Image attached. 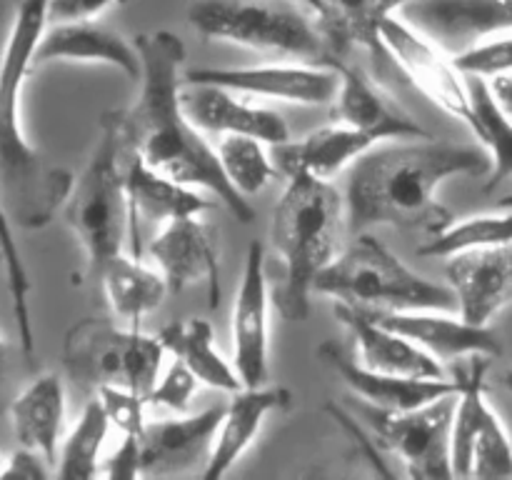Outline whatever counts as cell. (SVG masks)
Here are the masks:
<instances>
[{
    "mask_svg": "<svg viewBox=\"0 0 512 480\" xmlns=\"http://www.w3.org/2000/svg\"><path fill=\"white\" fill-rule=\"evenodd\" d=\"M490 155L483 145L455 140H380L348 168L345 228L350 235L373 228L418 230L435 235L453 223L438 200L450 178H488Z\"/></svg>",
    "mask_w": 512,
    "mask_h": 480,
    "instance_id": "6da1fadb",
    "label": "cell"
},
{
    "mask_svg": "<svg viewBox=\"0 0 512 480\" xmlns=\"http://www.w3.org/2000/svg\"><path fill=\"white\" fill-rule=\"evenodd\" d=\"M140 53V90L130 108L120 110V138L128 153L140 155L150 168L190 188L208 190L243 225L255 220V208L238 193L220 168L218 153L195 128L180 103L185 43L170 30H153L133 38Z\"/></svg>",
    "mask_w": 512,
    "mask_h": 480,
    "instance_id": "7a4b0ae2",
    "label": "cell"
},
{
    "mask_svg": "<svg viewBox=\"0 0 512 480\" xmlns=\"http://www.w3.org/2000/svg\"><path fill=\"white\" fill-rule=\"evenodd\" d=\"M50 25V0H20L0 53V195L15 228L40 230L63 210L75 175L48 163L23 128V88Z\"/></svg>",
    "mask_w": 512,
    "mask_h": 480,
    "instance_id": "3957f363",
    "label": "cell"
},
{
    "mask_svg": "<svg viewBox=\"0 0 512 480\" xmlns=\"http://www.w3.org/2000/svg\"><path fill=\"white\" fill-rule=\"evenodd\" d=\"M343 223L345 198L330 180L308 173L285 178V190L270 218V245L283 260L273 303L290 323L308 318L315 280L340 253Z\"/></svg>",
    "mask_w": 512,
    "mask_h": 480,
    "instance_id": "277c9868",
    "label": "cell"
},
{
    "mask_svg": "<svg viewBox=\"0 0 512 480\" xmlns=\"http://www.w3.org/2000/svg\"><path fill=\"white\" fill-rule=\"evenodd\" d=\"M60 213L83 248L88 275L98 280L130 230L120 110H108L100 118L93 153L73 180Z\"/></svg>",
    "mask_w": 512,
    "mask_h": 480,
    "instance_id": "5b68a950",
    "label": "cell"
},
{
    "mask_svg": "<svg viewBox=\"0 0 512 480\" xmlns=\"http://www.w3.org/2000/svg\"><path fill=\"white\" fill-rule=\"evenodd\" d=\"M315 293L368 313L455 310L450 285L433 283L415 273L370 230L353 235L348 248L335 255L333 263L315 280Z\"/></svg>",
    "mask_w": 512,
    "mask_h": 480,
    "instance_id": "8992f818",
    "label": "cell"
},
{
    "mask_svg": "<svg viewBox=\"0 0 512 480\" xmlns=\"http://www.w3.org/2000/svg\"><path fill=\"white\" fill-rule=\"evenodd\" d=\"M188 23L203 38L295 63L335 68L340 60L320 28L318 15L313 18L293 0H195L188 8Z\"/></svg>",
    "mask_w": 512,
    "mask_h": 480,
    "instance_id": "52a82bcc",
    "label": "cell"
},
{
    "mask_svg": "<svg viewBox=\"0 0 512 480\" xmlns=\"http://www.w3.org/2000/svg\"><path fill=\"white\" fill-rule=\"evenodd\" d=\"M163 340L133 325H115L108 318H83L65 333L63 358L70 378L85 388L118 385L148 398L165 368Z\"/></svg>",
    "mask_w": 512,
    "mask_h": 480,
    "instance_id": "ba28073f",
    "label": "cell"
},
{
    "mask_svg": "<svg viewBox=\"0 0 512 480\" xmlns=\"http://www.w3.org/2000/svg\"><path fill=\"white\" fill-rule=\"evenodd\" d=\"M493 358H473L460 375L450 428L453 478H512V440L485 393V375Z\"/></svg>",
    "mask_w": 512,
    "mask_h": 480,
    "instance_id": "9c48e42d",
    "label": "cell"
},
{
    "mask_svg": "<svg viewBox=\"0 0 512 480\" xmlns=\"http://www.w3.org/2000/svg\"><path fill=\"white\" fill-rule=\"evenodd\" d=\"M460 390V388H458ZM455 395L450 393L413 410H385L363 403L365 423L375 440L405 465L415 480L453 478L450 468V428H453Z\"/></svg>",
    "mask_w": 512,
    "mask_h": 480,
    "instance_id": "30bf717a",
    "label": "cell"
},
{
    "mask_svg": "<svg viewBox=\"0 0 512 480\" xmlns=\"http://www.w3.org/2000/svg\"><path fill=\"white\" fill-rule=\"evenodd\" d=\"M380 43L400 73L418 90H423L445 113L455 115L468 125L470 120V83L468 75L455 65L448 50L420 33L400 15L385 20L380 28Z\"/></svg>",
    "mask_w": 512,
    "mask_h": 480,
    "instance_id": "8fae6325",
    "label": "cell"
},
{
    "mask_svg": "<svg viewBox=\"0 0 512 480\" xmlns=\"http://www.w3.org/2000/svg\"><path fill=\"white\" fill-rule=\"evenodd\" d=\"M148 263L163 273L170 293H183L193 285H205L208 308H218L220 290V250L218 235L200 215H185L160 225L158 233L143 248Z\"/></svg>",
    "mask_w": 512,
    "mask_h": 480,
    "instance_id": "7c38bea8",
    "label": "cell"
},
{
    "mask_svg": "<svg viewBox=\"0 0 512 480\" xmlns=\"http://www.w3.org/2000/svg\"><path fill=\"white\" fill-rule=\"evenodd\" d=\"M185 83L223 85L240 95L273 98L298 105H333L338 93V68L310 63H265L243 68H188Z\"/></svg>",
    "mask_w": 512,
    "mask_h": 480,
    "instance_id": "4fadbf2b",
    "label": "cell"
},
{
    "mask_svg": "<svg viewBox=\"0 0 512 480\" xmlns=\"http://www.w3.org/2000/svg\"><path fill=\"white\" fill-rule=\"evenodd\" d=\"M233 365L243 385H265L270 380V285L265 248L258 240L248 245L235 293Z\"/></svg>",
    "mask_w": 512,
    "mask_h": 480,
    "instance_id": "5bb4252c",
    "label": "cell"
},
{
    "mask_svg": "<svg viewBox=\"0 0 512 480\" xmlns=\"http://www.w3.org/2000/svg\"><path fill=\"white\" fill-rule=\"evenodd\" d=\"M398 15L450 55L512 33V0H410Z\"/></svg>",
    "mask_w": 512,
    "mask_h": 480,
    "instance_id": "9a60e30c",
    "label": "cell"
},
{
    "mask_svg": "<svg viewBox=\"0 0 512 480\" xmlns=\"http://www.w3.org/2000/svg\"><path fill=\"white\" fill-rule=\"evenodd\" d=\"M445 275L455 313L475 325H490L512 303V245L460 250L448 258Z\"/></svg>",
    "mask_w": 512,
    "mask_h": 480,
    "instance_id": "2e32d148",
    "label": "cell"
},
{
    "mask_svg": "<svg viewBox=\"0 0 512 480\" xmlns=\"http://www.w3.org/2000/svg\"><path fill=\"white\" fill-rule=\"evenodd\" d=\"M185 115L198 130L210 135H250L270 148L290 140L285 118L275 110L243 100V95L223 85L185 83L180 88Z\"/></svg>",
    "mask_w": 512,
    "mask_h": 480,
    "instance_id": "e0dca14e",
    "label": "cell"
},
{
    "mask_svg": "<svg viewBox=\"0 0 512 480\" xmlns=\"http://www.w3.org/2000/svg\"><path fill=\"white\" fill-rule=\"evenodd\" d=\"M363 310V308H360ZM453 310H388L370 313L388 328L413 340L415 345L450 363L458 358H498L503 355V343L490 325H475L463 315H450Z\"/></svg>",
    "mask_w": 512,
    "mask_h": 480,
    "instance_id": "ac0fdd59",
    "label": "cell"
},
{
    "mask_svg": "<svg viewBox=\"0 0 512 480\" xmlns=\"http://www.w3.org/2000/svg\"><path fill=\"white\" fill-rule=\"evenodd\" d=\"M318 358L340 375L350 393L363 403L385 410H413L428 405L443 395L458 393L460 378H400L378 373L360 363L335 340H325L318 348Z\"/></svg>",
    "mask_w": 512,
    "mask_h": 480,
    "instance_id": "d6986e66",
    "label": "cell"
},
{
    "mask_svg": "<svg viewBox=\"0 0 512 480\" xmlns=\"http://www.w3.org/2000/svg\"><path fill=\"white\" fill-rule=\"evenodd\" d=\"M340 75L338 93L333 100L335 123L360 130L375 143L380 140H408L428 138V130L398 108L373 78L363 73V68L340 58L335 63Z\"/></svg>",
    "mask_w": 512,
    "mask_h": 480,
    "instance_id": "ffe728a7",
    "label": "cell"
},
{
    "mask_svg": "<svg viewBox=\"0 0 512 480\" xmlns=\"http://www.w3.org/2000/svg\"><path fill=\"white\" fill-rule=\"evenodd\" d=\"M125 193H128V218H130V253L143 258L140 243V220L165 225L185 215H203L213 208L210 200L198 193V188L178 183L170 175L150 168L140 155L125 150Z\"/></svg>",
    "mask_w": 512,
    "mask_h": 480,
    "instance_id": "44dd1931",
    "label": "cell"
},
{
    "mask_svg": "<svg viewBox=\"0 0 512 480\" xmlns=\"http://www.w3.org/2000/svg\"><path fill=\"white\" fill-rule=\"evenodd\" d=\"M333 313L350 330L358 360L370 370L400 378H448L443 363L425 353L420 345L375 320L368 310L335 303Z\"/></svg>",
    "mask_w": 512,
    "mask_h": 480,
    "instance_id": "7402d4cb",
    "label": "cell"
},
{
    "mask_svg": "<svg viewBox=\"0 0 512 480\" xmlns=\"http://www.w3.org/2000/svg\"><path fill=\"white\" fill-rule=\"evenodd\" d=\"M225 405H210L195 415L148 420L143 435V475H178L198 460L208 463Z\"/></svg>",
    "mask_w": 512,
    "mask_h": 480,
    "instance_id": "603a6c76",
    "label": "cell"
},
{
    "mask_svg": "<svg viewBox=\"0 0 512 480\" xmlns=\"http://www.w3.org/2000/svg\"><path fill=\"white\" fill-rule=\"evenodd\" d=\"M290 405V390L283 385H243L230 393L225 403L223 420L215 433L213 450L203 468L205 480H218L233 470L245 455V450L255 443L260 428L270 413Z\"/></svg>",
    "mask_w": 512,
    "mask_h": 480,
    "instance_id": "cb8c5ba5",
    "label": "cell"
},
{
    "mask_svg": "<svg viewBox=\"0 0 512 480\" xmlns=\"http://www.w3.org/2000/svg\"><path fill=\"white\" fill-rule=\"evenodd\" d=\"M45 63H98L118 68L130 80H140V53L135 43L100 25L98 20L50 23L35 50V65Z\"/></svg>",
    "mask_w": 512,
    "mask_h": 480,
    "instance_id": "d4e9b609",
    "label": "cell"
},
{
    "mask_svg": "<svg viewBox=\"0 0 512 480\" xmlns=\"http://www.w3.org/2000/svg\"><path fill=\"white\" fill-rule=\"evenodd\" d=\"M10 428L20 448L43 455L50 465L58 463L65 438V385L58 373H40L10 400Z\"/></svg>",
    "mask_w": 512,
    "mask_h": 480,
    "instance_id": "484cf974",
    "label": "cell"
},
{
    "mask_svg": "<svg viewBox=\"0 0 512 480\" xmlns=\"http://www.w3.org/2000/svg\"><path fill=\"white\" fill-rule=\"evenodd\" d=\"M373 145L375 140L360 130L348 128L343 123H333L313 130L305 138H290L288 143L273 145L270 153H273L278 173L283 178L293 173H308L320 180H333Z\"/></svg>",
    "mask_w": 512,
    "mask_h": 480,
    "instance_id": "4316f807",
    "label": "cell"
},
{
    "mask_svg": "<svg viewBox=\"0 0 512 480\" xmlns=\"http://www.w3.org/2000/svg\"><path fill=\"white\" fill-rule=\"evenodd\" d=\"M330 48L343 58L350 48L368 53H385L380 28L385 20L398 15L410 0H308Z\"/></svg>",
    "mask_w": 512,
    "mask_h": 480,
    "instance_id": "83f0119b",
    "label": "cell"
},
{
    "mask_svg": "<svg viewBox=\"0 0 512 480\" xmlns=\"http://www.w3.org/2000/svg\"><path fill=\"white\" fill-rule=\"evenodd\" d=\"M98 283L115 318L133 328H140L143 320L158 310L165 295L170 293L163 273L153 263L135 258L133 253L115 255L100 273Z\"/></svg>",
    "mask_w": 512,
    "mask_h": 480,
    "instance_id": "f1b7e54d",
    "label": "cell"
},
{
    "mask_svg": "<svg viewBox=\"0 0 512 480\" xmlns=\"http://www.w3.org/2000/svg\"><path fill=\"white\" fill-rule=\"evenodd\" d=\"M168 355L183 360L203 385L223 393H235L243 388V378L230 360L215 345V330L210 320L188 318L183 323H168L158 333Z\"/></svg>",
    "mask_w": 512,
    "mask_h": 480,
    "instance_id": "f546056e",
    "label": "cell"
},
{
    "mask_svg": "<svg viewBox=\"0 0 512 480\" xmlns=\"http://www.w3.org/2000/svg\"><path fill=\"white\" fill-rule=\"evenodd\" d=\"M470 83V120L478 143L490 155V173L483 193H493L498 185L512 178V120L500 110L483 78H468Z\"/></svg>",
    "mask_w": 512,
    "mask_h": 480,
    "instance_id": "4dcf8cb0",
    "label": "cell"
},
{
    "mask_svg": "<svg viewBox=\"0 0 512 480\" xmlns=\"http://www.w3.org/2000/svg\"><path fill=\"white\" fill-rule=\"evenodd\" d=\"M113 423L98 398L88 400L73 428L63 438L58 450L55 473L60 480H90L103 468V448Z\"/></svg>",
    "mask_w": 512,
    "mask_h": 480,
    "instance_id": "1f68e13d",
    "label": "cell"
},
{
    "mask_svg": "<svg viewBox=\"0 0 512 480\" xmlns=\"http://www.w3.org/2000/svg\"><path fill=\"white\" fill-rule=\"evenodd\" d=\"M265 145L268 143L250 138V135H220L218 145H215L220 168H223L228 183L248 200L263 193L280 175L273 153H268Z\"/></svg>",
    "mask_w": 512,
    "mask_h": 480,
    "instance_id": "d6a6232c",
    "label": "cell"
},
{
    "mask_svg": "<svg viewBox=\"0 0 512 480\" xmlns=\"http://www.w3.org/2000/svg\"><path fill=\"white\" fill-rule=\"evenodd\" d=\"M490 245H512V213L453 220L448 228L430 235L418 248V255L420 258H450L460 250L490 248Z\"/></svg>",
    "mask_w": 512,
    "mask_h": 480,
    "instance_id": "836d02e7",
    "label": "cell"
},
{
    "mask_svg": "<svg viewBox=\"0 0 512 480\" xmlns=\"http://www.w3.org/2000/svg\"><path fill=\"white\" fill-rule=\"evenodd\" d=\"M0 248H3V268L5 278H8L10 300H13V315L15 328H18V345L25 360L35 358V330H33V313H30V273L25 268L23 253L15 240V225L10 220L8 208L0 195Z\"/></svg>",
    "mask_w": 512,
    "mask_h": 480,
    "instance_id": "e575fe53",
    "label": "cell"
},
{
    "mask_svg": "<svg viewBox=\"0 0 512 480\" xmlns=\"http://www.w3.org/2000/svg\"><path fill=\"white\" fill-rule=\"evenodd\" d=\"M200 385L203 383L198 380V375H195L183 360L173 355L170 365H165V368L160 370L158 380H155V385L150 388L148 405H153V408L173 410V413L178 415L188 413L190 403H193Z\"/></svg>",
    "mask_w": 512,
    "mask_h": 480,
    "instance_id": "d590c367",
    "label": "cell"
},
{
    "mask_svg": "<svg viewBox=\"0 0 512 480\" xmlns=\"http://www.w3.org/2000/svg\"><path fill=\"white\" fill-rule=\"evenodd\" d=\"M455 65L463 70L468 78L490 80L495 75L512 73V33L495 35V38L483 40L473 48L455 53Z\"/></svg>",
    "mask_w": 512,
    "mask_h": 480,
    "instance_id": "8d00e7d4",
    "label": "cell"
},
{
    "mask_svg": "<svg viewBox=\"0 0 512 480\" xmlns=\"http://www.w3.org/2000/svg\"><path fill=\"white\" fill-rule=\"evenodd\" d=\"M95 398L103 403L110 423L120 435H143L148 425V398L130 388L118 385H103L95 390Z\"/></svg>",
    "mask_w": 512,
    "mask_h": 480,
    "instance_id": "74e56055",
    "label": "cell"
},
{
    "mask_svg": "<svg viewBox=\"0 0 512 480\" xmlns=\"http://www.w3.org/2000/svg\"><path fill=\"white\" fill-rule=\"evenodd\" d=\"M100 475H108L113 480H128L143 475V440H140V435H120L118 448L103 460Z\"/></svg>",
    "mask_w": 512,
    "mask_h": 480,
    "instance_id": "f35d334b",
    "label": "cell"
},
{
    "mask_svg": "<svg viewBox=\"0 0 512 480\" xmlns=\"http://www.w3.org/2000/svg\"><path fill=\"white\" fill-rule=\"evenodd\" d=\"M53 475V465L43 458L40 453L30 448H18L8 460L0 465V478H28V480H43Z\"/></svg>",
    "mask_w": 512,
    "mask_h": 480,
    "instance_id": "ab89813d",
    "label": "cell"
},
{
    "mask_svg": "<svg viewBox=\"0 0 512 480\" xmlns=\"http://www.w3.org/2000/svg\"><path fill=\"white\" fill-rule=\"evenodd\" d=\"M118 0H50V23L95 20Z\"/></svg>",
    "mask_w": 512,
    "mask_h": 480,
    "instance_id": "60d3db41",
    "label": "cell"
},
{
    "mask_svg": "<svg viewBox=\"0 0 512 480\" xmlns=\"http://www.w3.org/2000/svg\"><path fill=\"white\" fill-rule=\"evenodd\" d=\"M485 83H488L490 93H493L495 103L500 105V110H503V113L512 120V73L495 75V78L485 80Z\"/></svg>",
    "mask_w": 512,
    "mask_h": 480,
    "instance_id": "b9f144b4",
    "label": "cell"
},
{
    "mask_svg": "<svg viewBox=\"0 0 512 480\" xmlns=\"http://www.w3.org/2000/svg\"><path fill=\"white\" fill-rule=\"evenodd\" d=\"M8 353H10V345H8V340H5V338H0V380H3L5 365H8Z\"/></svg>",
    "mask_w": 512,
    "mask_h": 480,
    "instance_id": "7bdbcfd3",
    "label": "cell"
},
{
    "mask_svg": "<svg viewBox=\"0 0 512 480\" xmlns=\"http://www.w3.org/2000/svg\"><path fill=\"white\" fill-rule=\"evenodd\" d=\"M503 385L512 393V368H508V370H505V373H503Z\"/></svg>",
    "mask_w": 512,
    "mask_h": 480,
    "instance_id": "ee69618b",
    "label": "cell"
},
{
    "mask_svg": "<svg viewBox=\"0 0 512 480\" xmlns=\"http://www.w3.org/2000/svg\"><path fill=\"white\" fill-rule=\"evenodd\" d=\"M498 208L510 210L512 208V195H508V198H503V200H498Z\"/></svg>",
    "mask_w": 512,
    "mask_h": 480,
    "instance_id": "f6af8a7d",
    "label": "cell"
},
{
    "mask_svg": "<svg viewBox=\"0 0 512 480\" xmlns=\"http://www.w3.org/2000/svg\"><path fill=\"white\" fill-rule=\"evenodd\" d=\"M0 263H3V248H0Z\"/></svg>",
    "mask_w": 512,
    "mask_h": 480,
    "instance_id": "bcb514c9",
    "label": "cell"
},
{
    "mask_svg": "<svg viewBox=\"0 0 512 480\" xmlns=\"http://www.w3.org/2000/svg\"><path fill=\"white\" fill-rule=\"evenodd\" d=\"M0 465H3V460H0Z\"/></svg>",
    "mask_w": 512,
    "mask_h": 480,
    "instance_id": "7dc6e473",
    "label": "cell"
}]
</instances>
